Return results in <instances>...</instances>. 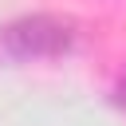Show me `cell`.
Here are the masks:
<instances>
[{
    "instance_id": "6da1fadb",
    "label": "cell",
    "mask_w": 126,
    "mask_h": 126,
    "mask_svg": "<svg viewBox=\"0 0 126 126\" xmlns=\"http://www.w3.org/2000/svg\"><path fill=\"white\" fill-rule=\"evenodd\" d=\"M0 47L12 59H55L75 47V24L63 16H20L0 32Z\"/></svg>"
}]
</instances>
